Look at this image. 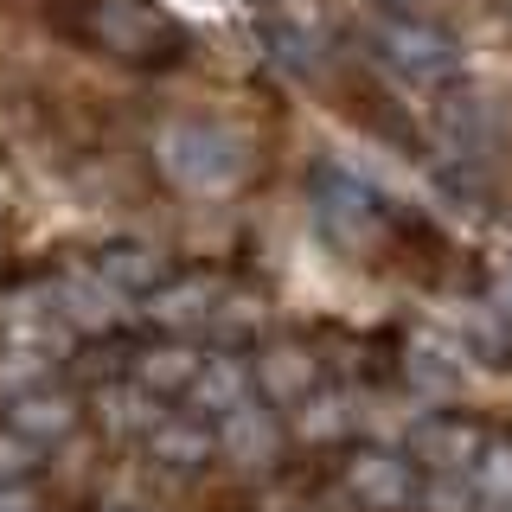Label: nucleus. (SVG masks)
I'll use <instances>...</instances> for the list:
<instances>
[{
	"label": "nucleus",
	"mask_w": 512,
	"mask_h": 512,
	"mask_svg": "<svg viewBox=\"0 0 512 512\" xmlns=\"http://www.w3.org/2000/svg\"><path fill=\"white\" fill-rule=\"evenodd\" d=\"M135 378H141V391H180L186 378H199V359L186 346H160L148 359H135Z\"/></svg>",
	"instance_id": "obj_9"
},
{
	"label": "nucleus",
	"mask_w": 512,
	"mask_h": 512,
	"mask_svg": "<svg viewBox=\"0 0 512 512\" xmlns=\"http://www.w3.org/2000/svg\"><path fill=\"white\" fill-rule=\"evenodd\" d=\"M154 455L160 461H205L212 455V436L199 423H154Z\"/></svg>",
	"instance_id": "obj_15"
},
{
	"label": "nucleus",
	"mask_w": 512,
	"mask_h": 512,
	"mask_svg": "<svg viewBox=\"0 0 512 512\" xmlns=\"http://www.w3.org/2000/svg\"><path fill=\"white\" fill-rule=\"evenodd\" d=\"M263 45H269L282 64H295V71H301V64H314V52H320L314 32L301 26V20H282V13H276V20H263Z\"/></svg>",
	"instance_id": "obj_14"
},
{
	"label": "nucleus",
	"mask_w": 512,
	"mask_h": 512,
	"mask_svg": "<svg viewBox=\"0 0 512 512\" xmlns=\"http://www.w3.org/2000/svg\"><path fill=\"white\" fill-rule=\"evenodd\" d=\"M480 487H487L493 506H512V448H493V455L480 461Z\"/></svg>",
	"instance_id": "obj_17"
},
{
	"label": "nucleus",
	"mask_w": 512,
	"mask_h": 512,
	"mask_svg": "<svg viewBox=\"0 0 512 512\" xmlns=\"http://www.w3.org/2000/svg\"><path fill=\"white\" fill-rule=\"evenodd\" d=\"M256 378H263V391H276V397H301L314 384V359L308 352H269V359L256 365Z\"/></svg>",
	"instance_id": "obj_13"
},
{
	"label": "nucleus",
	"mask_w": 512,
	"mask_h": 512,
	"mask_svg": "<svg viewBox=\"0 0 512 512\" xmlns=\"http://www.w3.org/2000/svg\"><path fill=\"white\" fill-rule=\"evenodd\" d=\"M58 308H64V320H77V327H109L116 308H122V295L103 276H90V282H64L58 288Z\"/></svg>",
	"instance_id": "obj_6"
},
{
	"label": "nucleus",
	"mask_w": 512,
	"mask_h": 512,
	"mask_svg": "<svg viewBox=\"0 0 512 512\" xmlns=\"http://www.w3.org/2000/svg\"><path fill=\"white\" fill-rule=\"evenodd\" d=\"M32 461H39V442H26L20 429H13V436H0V480H20Z\"/></svg>",
	"instance_id": "obj_18"
},
{
	"label": "nucleus",
	"mask_w": 512,
	"mask_h": 512,
	"mask_svg": "<svg viewBox=\"0 0 512 512\" xmlns=\"http://www.w3.org/2000/svg\"><path fill=\"white\" fill-rule=\"evenodd\" d=\"M346 480H352V493H359L365 506H404L410 500V468L391 461V455H359Z\"/></svg>",
	"instance_id": "obj_5"
},
{
	"label": "nucleus",
	"mask_w": 512,
	"mask_h": 512,
	"mask_svg": "<svg viewBox=\"0 0 512 512\" xmlns=\"http://www.w3.org/2000/svg\"><path fill=\"white\" fill-rule=\"evenodd\" d=\"M84 32L103 52L135 58V64H160L180 52V32L154 0H84Z\"/></svg>",
	"instance_id": "obj_2"
},
{
	"label": "nucleus",
	"mask_w": 512,
	"mask_h": 512,
	"mask_svg": "<svg viewBox=\"0 0 512 512\" xmlns=\"http://www.w3.org/2000/svg\"><path fill=\"white\" fill-rule=\"evenodd\" d=\"M224 442H231V455H237V461H269V448H276V423H269L263 410L237 404V410H231V423H224Z\"/></svg>",
	"instance_id": "obj_7"
},
{
	"label": "nucleus",
	"mask_w": 512,
	"mask_h": 512,
	"mask_svg": "<svg viewBox=\"0 0 512 512\" xmlns=\"http://www.w3.org/2000/svg\"><path fill=\"white\" fill-rule=\"evenodd\" d=\"M96 276L116 288V295H128V288H154L160 276H167V263H160L154 250H109Z\"/></svg>",
	"instance_id": "obj_8"
},
{
	"label": "nucleus",
	"mask_w": 512,
	"mask_h": 512,
	"mask_svg": "<svg viewBox=\"0 0 512 512\" xmlns=\"http://www.w3.org/2000/svg\"><path fill=\"white\" fill-rule=\"evenodd\" d=\"M378 52L397 77H410V84H436V77L455 71V45H448L436 26H384Z\"/></svg>",
	"instance_id": "obj_4"
},
{
	"label": "nucleus",
	"mask_w": 512,
	"mask_h": 512,
	"mask_svg": "<svg viewBox=\"0 0 512 512\" xmlns=\"http://www.w3.org/2000/svg\"><path fill=\"white\" fill-rule=\"evenodd\" d=\"M199 397L205 410H237L244 404V365L237 359H212V365H199Z\"/></svg>",
	"instance_id": "obj_12"
},
{
	"label": "nucleus",
	"mask_w": 512,
	"mask_h": 512,
	"mask_svg": "<svg viewBox=\"0 0 512 512\" xmlns=\"http://www.w3.org/2000/svg\"><path fill=\"white\" fill-rule=\"evenodd\" d=\"M423 455H429V461H461V455H468V436H461L455 423H442V429L429 423V429H423Z\"/></svg>",
	"instance_id": "obj_19"
},
{
	"label": "nucleus",
	"mask_w": 512,
	"mask_h": 512,
	"mask_svg": "<svg viewBox=\"0 0 512 512\" xmlns=\"http://www.w3.org/2000/svg\"><path fill=\"white\" fill-rule=\"evenodd\" d=\"M218 301V288L212 282H186V288H173V295H160L154 308H160V320H192V314H205Z\"/></svg>",
	"instance_id": "obj_16"
},
{
	"label": "nucleus",
	"mask_w": 512,
	"mask_h": 512,
	"mask_svg": "<svg viewBox=\"0 0 512 512\" xmlns=\"http://www.w3.org/2000/svg\"><path fill=\"white\" fill-rule=\"evenodd\" d=\"M154 154H160V173L186 192H231L250 173V141L218 122H173Z\"/></svg>",
	"instance_id": "obj_1"
},
{
	"label": "nucleus",
	"mask_w": 512,
	"mask_h": 512,
	"mask_svg": "<svg viewBox=\"0 0 512 512\" xmlns=\"http://www.w3.org/2000/svg\"><path fill=\"white\" fill-rule=\"evenodd\" d=\"M71 423H77V410L64 404V397H26V404L13 410V429H20L26 442H52V436H64Z\"/></svg>",
	"instance_id": "obj_11"
},
{
	"label": "nucleus",
	"mask_w": 512,
	"mask_h": 512,
	"mask_svg": "<svg viewBox=\"0 0 512 512\" xmlns=\"http://www.w3.org/2000/svg\"><path fill=\"white\" fill-rule=\"evenodd\" d=\"M404 365H410V384H416V391H455V378H461L455 352H442V340H416L404 352Z\"/></svg>",
	"instance_id": "obj_10"
},
{
	"label": "nucleus",
	"mask_w": 512,
	"mask_h": 512,
	"mask_svg": "<svg viewBox=\"0 0 512 512\" xmlns=\"http://www.w3.org/2000/svg\"><path fill=\"white\" fill-rule=\"evenodd\" d=\"M314 212L333 231V244H372V237H378V199L359 180H346V173H320Z\"/></svg>",
	"instance_id": "obj_3"
}]
</instances>
